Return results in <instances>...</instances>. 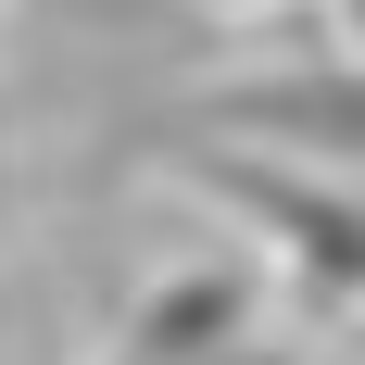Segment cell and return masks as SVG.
<instances>
[{
  "mask_svg": "<svg viewBox=\"0 0 365 365\" xmlns=\"http://www.w3.org/2000/svg\"><path fill=\"white\" fill-rule=\"evenodd\" d=\"M202 189L264 240V264H277L315 315H365V189L302 177V164H215Z\"/></svg>",
  "mask_w": 365,
  "mask_h": 365,
  "instance_id": "6da1fadb",
  "label": "cell"
},
{
  "mask_svg": "<svg viewBox=\"0 0 365 365\" xmlns=\"http://www.w3.org/2000/svg\"><path fill=\"white\" fill-rule=\"evenodd\" d=\"M240 340H264V264L202 252V264H164L126 302V328H113L101 365H227Z\"/></svg>",
  "mask_w": 365,
  "mask_h": 365,
  "instance_id": "7a4b0ae2",
  "label": "cell"
},
{
  "mask_svg": "<svg viewBox=\"0 0 365 365\" xmlns=\"http://www.w3.org/2000/svg\"><path fill=\"white\" fill-rule=\"evenodd\" d=\"M215 126H252L277 151H365V76H264V88H227Z\"/></svg>",
  "mask_w": 365,
  "mask_h": 365,
  "instance_id": "3957f363",
  "label": "cell"
},
{
  "mask_svg": "<svg viewBox=\"0 0 365 365\" xmlns=\"http://www.w3.org/2000/svg\"><path fill=\"white\" fill-rule=\"evenodd\" d=\"M0 227H13V151H0Z\"/></svg>",
  "mask_w": 365,
  "mask_h": 365,
  "instance_id": "277c9868",
  "label": "cell"
}]
</instances>
